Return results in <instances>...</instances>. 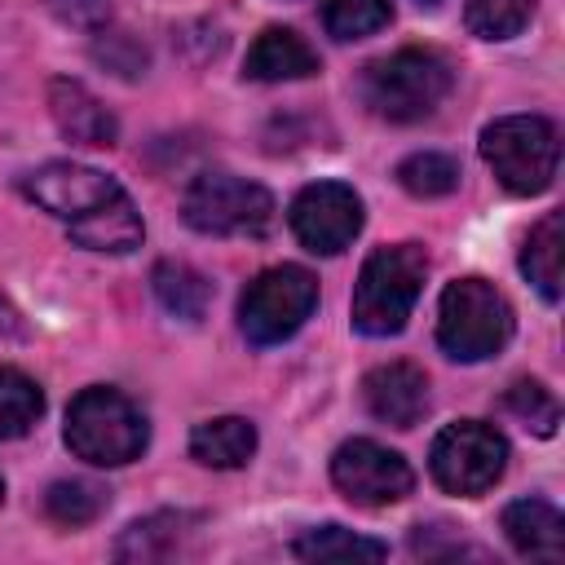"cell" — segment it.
Wrapping results in <instances>:
<instances>
[{"instance_id": "cell-8", "label": "cell", "mask_w": 565, "mask_h": 565, "mask_svg": "<svg viewBox=\"0 0 565 565\" xmlns=\"http://www.w3.org/2000/svg\"><path fill=\"white\" fill-rule=\"evenodd\" d=\"M318 305V278L300 265H274L256 274L238 300V327L256 349L291 340Z\"/></svg>"}, {"instance_id": "cell-18", "label": "cell", "mask_w": 565, "mask_h": 565, "mask_svg": "<svg viewBox=\"0 0 565 565\" xmlns=\"http://www.w3.org/2000/svg\"><path fill=\"white\" fill-rule=\"evenodd\" d=\"M194 516L185 512H154V516H141L124 530V539L115 543V556L119 561H168L172 552H181V539H185V525Z\"/></svg>"}, {"instance_id": "cell-20", "label": "cell", "mask_w": 565, "mask_h": 565, "mask_svg": "<svg viewBox=\"0 0 565 565\" xmlns=\"http://www.w3.org/2000/svg\"><path fill=\"white\" fill-rule=\"evenodd\" d=\"M291 552L300 561H384L388 556V543L380 539H366V534H353L344 525H318V530H305Z\"/></svg>"}, {"instance_id": "cell-29", "label": "cell", "mask_w": 565, "mask_h": 565, "mask_svg": "<svg viewBox=\"0 0 565 565\" xmlns=\"http://www.w3.org/2000/svg\"><path fill=\"white\" fill-rule=\"evenodd\" d=\"M0 503H4V481H0Z\"/></svg>"}, {"instance_id": "cell-23", "label": "cell", "mask_w": 565, "mask_h": 565, "mask_svg": "<svg viewBox=\"0 0 565 565\" xmlns=\"http://www.w3.org/2000/svg\"><path fill=\"white\" fill-rule=\"evenodd\" d=\"M393 22L388 0H327L322 4V26L331 40H362L375 35Z\"/></svg>"}, {"instance_id": "cell-12", "label": "cell", "mask_w": 565, "mask_h": 565, "mask_svg": "<svg viewBox=\"0 0 565 565\" xmlns=\"http://www.w3.org/2000/svg\"><path fill=\"white\" fill-rule=\"evenodd\" d=\"M362 402L380 424L415 428L428 415V375L411 362H384V366L366 371Z\"/></svg>"}, {"instance_id": "cell-2", "label": "cell", "mask_w": 565, "mask_h": 565, "mask_svg": "<svg viewBox=\"0 0 565 565\" xmlns=\"http://www.w3.org/2000/svg\"><path fill=\"white\" fill-rule=\"evenodd\" d=\"M455 84V71L433 49H397L388 57H375L362 71V102L371 115L388 124H419L428 119Z\"/></svg>"}, {"instance_id": "cell-30", "label": "cell", "mask_w": 565, "mask_h": 565, "mask_svg": "<svg viewBox=\"0 0 565 565\" xmlns=\"http://www.w3.org/2000/svg\"><path fill=\"white\" fill-rule=\"evenodd\" d=\"M419 4H437V0H419Z\"/></svg>"}, {"instance_id": "cell-19", "label": "cell", "mask_w": 565, "mask_h": 565, "mask_svg": "<svg viewBox=\"0 0 565 565\" xmlns=\"http://www.w3.org/2000/svg\"><path fill=\"white\" fill-rule=\"evenodd\" d=\"M150 287H154L159 305H163L168 313L185 318V322H199V318L207 313V305H212V282H207L199 269L181 265V260H163V265H154Z\"/></svg>"}, {"instance_id": "cell-13", "label": "cell", "mask_w": 565, "mask_h": 565, "mask_svg": "<svg viewBox=\"0 0 565 565\" xmlns=\"http://www.w3.org/2000/svg\"><path fill=\"white\" fill-rule=\"evenodd\" d=\"M49 110H53L57 132L71 146H115V137H119L115 115L79 79H53L49 84Z\"/></svg>"}, {"instance_id": "cell-27", "label": "cell", "mask_w": 565, "mask_h": 565, "mask_svg": "<svg viewBox=\"0 0 565 565\" xmlns=\"http://www.w3.org/2000/svg\"><path fill=\"white\" fill-rule=\"evenodd\" d=\"M49 9L71 26H97L106 18V0H49Z\"/></svg>"}, {"instance_id": "cell-4", "label": "cell", "mask_w": 565, "mask_h": 565, "mask_svg": "<svg viewBox=\"0 0 565 565\" xmlns=\"http://www.w3.org/2000/svg\"><path fill=\"white\" fill-rule=\"evenodd\" d=\"M150 441V428H146V415L119 393V388H106V384H93L84 388L71 411H66V446L75 459L84 463H97V468H124L132 459H141Z\"/></svg>"}, {"instance_id": "cell-24", "label": "cell", "mask_w": 565, "mask_h": 565, "mask_svg": "<svg viewBox=\"0 0 565 565\" xmlns=\"http://www.w3.org/2000/svg\"><path fill=\"white\" fill-rule=\"evenodd\" d=\"M534 0H468L463 22L477 40H512L530 26Z\"/></svg>"}, {"instance_id": "cell-22", "label": "cell", "mask_w": 565, "mask_h": 565, "mask_svg": "<svg viewBox=\"0 0 565 565\" xmlns=\"http://www.w3.org/2000/svg\"><path fill=\"white\" fill-rule=\"evenodd\" d=\"M106 503H110V490L97 486V481H79V477H71V481H53L49 494H44V512H49V521H57V525H66V530L97 521Z\"/></svg>"}, {"instance_id": "cell-21", "label": "cell", "mask_w": 565, "mask_h": 565, "mask_svg": "<svg viewBox=\"0 0 565 565\" xmlns=\"http://www.w3.org/2000/svg\"><path fill=\"white\" fill-rule=\"evenodd\" d=\"M44 415V393L18 366H0V441H18Z\"/></svg>"}, {"instance_id": "cell-16", "label": "cell", "mask_w": 565, "mask_h": 565, "mask_svg": "<svg viewBox=\"0 0 565 565\" xmlns=\"http://www.w3.org/2000/svg\"><path fill=\"white\" fill-rule=\"evenodd\" d=\"M561 260H565V212H547L521 247V274L534 282V291L556 305L561 300Z\"/></svg>"}, {"instance_id": "cell-10", "label": "cell", "mask_w": 565, "mask_h": 565, "mask_svg": "<svg viewBox=\"0 0 565 565\" xmlns=\"http://www.w3.org/2000/svg\"><path fill=\"white\" fill-rule=\"evenodd\" d=\"M331 481L349 503L384 508V503H397L411 494L415 472L397 450H388L371 437H353L331 455Z\"/></svg>"}, {"instance_id": "cell-15", "label": "cell", "mask_w": 565, "mask_h": 565, "mask_svg": "<svg viewBox=\"0 0 565 565\" xmlns=\"http://www.w3.org/2000/svg\"><path fill=\"white\" fill-rule=\"evenodd\" d=\"M508 543L530 561H561L565 556V516L547 499H516L503 508Z\"/></svg>"}, {"instance_id": "cell-14", "label": "cell", "mask_w": 565, "mask_h": 565, "mask_svg": "<svg viewBox=\"0 0 565 565\" xmlns=\"http://www.w3.org/2000/svg\"><path fill=\"white\" fill-rule=\"evenodd\" d=\"M243 75L256 84H282V79H309L318 75V53L287 26H265L256 44L247 49Z\"/></svg>"}, {"instance_id": "cell-26", "label": "cell", "mask_w": 565, "mask_h": 565, "mask_svg": "<svg viewBox=\"0 0 565 565\" xmlns=\"http://www.w3.org/2000/svg\"><path fill=\"white\" fill-rule=\"evenodd\" d=\"M503 406H508L530 433H539V437H552L556 424H561V402H556L539 380H516V384L508 388Z\"/></svg>"}, {"instance_id": "cell-6", "label": "cell", "mask_w": 565, "mask_h": 565, "mask_svg": "<svg viewBox=\"0 0 565 565\" xmlns=\"http://www.w3.org/2000/svg\"><path fill=\"white\" fill-rule=\"evenodd\" d=\"M481 159L512 194H543L556 181L561 137L543 115H503L481 132Z\"/></svg>"}, {"instance_id": "cell-11", "label": "cell", "mask_w": 565, "mask_h": 565, "mask_svg": "<svg viewBox=\"0 0 565 565\" xmlns=\"http://www.w3.org/2000/svg\"><path fill=\"white\" fill-rule=\"evenodd\" d=\"M362 230V199L344 181H313L291 199V234L318 252L335 256L344 252Z\"/></svg>"}, {"instance_id": "cell-25", "label": "cell", "mask_w": 565, "mask_h": 565, "mask_svg": "<svg viewBox=\"0 0 565 565\" xmlns=\"http://www.w3.org/2000/svg\"><path fill=\"white\" fill-rule=\"evenodd\" d=\"M397 181L406 194L415 199H441L459 185V163L450 154H437V150H419V154H406L397 163Z\"/></svg>"}, {"instance_id": "cell-9", "label": "cell", "mask_w": 565, "mask_h": 565, "mask_svg": "<svg viewBox=\"0 0 565 565\" xmlns=\"http://www.w3.org/2000/svg\"><path fill=\"white\" fill-rule=\"evenodd\" d=\"M428 468H433V481L446 494L477 499V494H486L503 477V468H508V441H503L499 428H490L481 419H459V424H446L433 437Z\"/></svg>"}, {"instance_id": "cell-28", "label": "cell", "mask_w": 565, "mask_h": 565, "mask_svg": "<svg viewBox=\"0 0 565 565\" xmlns=\"http://www.w3.org/2000/svg\"><path fill=\"white\" fill-rule=\"evenodd\" d=\"M0 340H26V318L4 291H0Z\"/></svg>"}, {"instance_id": "cell-17", "label": "cell", "mask_w": 565, "mask_h": 565, "mask_svg": "<svg viewBox=\"0 0 565 565\" xmlns=\"http://www.w3.org/2000/svg\"><path fill=\"white\" fill-rule=\"evenodd\" d=\"M190 455L203 468H243L256 455V424L243 415H221V419H203L190 433Z\"/></svg>"}, {"instance_id": "cell-5", "label": "cell", "mask_w": 565, "mask_h": 565, "mask_svg": "<svg viewBox=\"0 0 565 565\" xmlns=\"http://www.w3.org/2000/svg\"><path fill=\"white\" fill-rule=\"evenodd\" d=\"M512 340V305L486 278H455L441 291L437 344L455 362H486Z\"/></svg>"}, {"instance_id": "cell-7", "label": "cell", "mask_w": 565, "mask_h": 565, "mask_svg": "<svg viewBox=\"0 0 565 565\" xmlns=\"http://www.w3.org/2000/svg\"><path fill=\"white\" fill-rule=\"evenodd\" d=\"M185 225L212 238H260L274 225V199L265 185L234 172H203L185 190Z\"/></svg>"}, {"instance_id": "cell-3", "label": "cell", "mask_w": 565, "mask_h": 565, "mask_svg": "<svg viewBox=\"0 0 565 565\" xmlns=\"http://www.w3.org/2000/svg\"><path fill=\"white\" fill-rule=\"evenodd\" d=\"M428 252L419 243L375 247L353 287V327L362 335H397L424 291Z\"/></svg>"}, {"instance_id": "cell-1", "label": "cell", "mask_w": 565, "mask_h": 565, "mask_svg": "<svg viewBox=\"0 0 565 565\" xmlns=\"http://www.w3.org/2000/svg\"><path fill=\"white\" fill-rule=\"evenodd\" d=\"M18 185L35 207H44L71 230V243L115 256L141 247V216L124 194V185L110 181L106 172L84 163H44L26 172Z\"/></svg>"}]
</instances>
